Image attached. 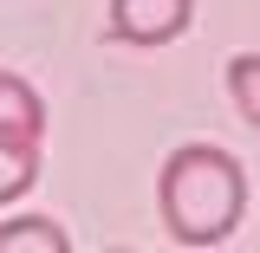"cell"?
<instances>
[{"label":"cell","mask_w":260,"mask_h":253,"mask_svg":"<svg viewBox=\"0 0 260 253\" xmlns=\"http://www.w3.org/2000/svg\"><path fill=\"white\" fill-rule=\"evenodd\" d=\"M156 214L176 247H221L247 221V169L221 143L169 150V162L156 175Z\"/></svg>","instance_id":"cell-1"},{"label":"cell","mask_w":260,"mask_h":253,"mask_svg":"<svg viewBox=\"0 0 260 253\" xmlns=\"http://www.w3.org/2000/svg\"><path fill=\"white\" fill-rule=\"evenodd\" d=\"M195 20V0H111V32L124 46H169Z\"/></svg>","instance_id":"cell-2"},{"label":"cell","mask_w":260,"mask_h":253,"mask_svg":"<svg viewBox=\"0 0 260 253\" xmlns=\"http://www.w3.org/2000/svg\"><path fill=\"white\" fill-rule=\"evenodd\" d=\"M0 136H13V143H39L46 136V97L26 78H13V71H0Z\"/></svg>","instance_id":"cell-3"},{"label":"cell","mask_w":260,"mask_h":253,"mask_svg":"<svg viewBox=\"0 0 260 253\" xmlns=\"http://www.w3.org/2000/svg\"><path fill=\"white\" fill-rule=\"evenodd\" d=\"M0 253H72L59 221H46V214H26V221H7L0 227Z\"/></svg>","instance_id":"cell-4"},{"label":"cell","mask_w":260,"mask_h":253,"mask_svg":"<svg viewBox=\"0 0 260 253\" xmlns=\"http://www.w3.org/2000/svg\"><path fill=\"white\" fill-rule=\"evenodd\" d=\"M32 182H39V143H13V136H0V208L20 201Z\"/></svg>","instance_id":"cell-5"},{"label":"cell","mask_w":260,"mask_h":253,"mask_svg":"<svg viewBox=\"0 0 260 253\" xmlns=\"http://www.w3.org/2000/svg\"><path fill=\"white\" fill-rule=\"evenodd\" d=\"M228 91L241 104V117L260 130V52H234L228 59Z\"/></svg>","instance_id":"cell-6"}]
</instances>
